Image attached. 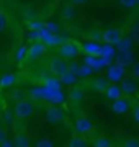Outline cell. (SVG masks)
<instances>
[{"mask_svg": "<svg viewBox=\"0 0 139 147\" xmlns=\"http://www.w3.org/2000/svg\"><path fill=\"white\" fill-rule=\"evenodd\" d=\"M28 96L31 100H41V101H48L51 105H64L67 101V96L64 95L62 88H51V87H46V85H36V87H31L28 90Z\"/></svg>", "mask_w": 139, "mask_h": 147, "instance_id": "obj_1", "label": "cell"}, {"mask_svg": "<svg viewBox=\"0 0 139 147\" xmlns=\"http://www.w3.org/2000/svg\"><path fill=\"white\" fill-rule=\"evenodd\" d=\"M57 54L61 57H64L65 61H75L82 54V49L79 44H75L72 41H64L57 47Z\"/></svg>", "mask_w": 139, "mask_h": 147, "instance_id": "obj_2", "label": "cell"}, {"mask_svg": "<svg viewBox=\"0 0 139 147\" xmlns=\"http://www.w3.org/2000/svg\"><path fill=\"white\" fill-rule=\"evenodd\" d=\"M13 113H15L16 119H28L34 113V105H33V101L30 98L18 100L13 106Z\"/></svg>", "mask_w": 139, "mask_h": 147, "instance_id": "obj_3", "label": "cell"}, {"mask_svg": "<svg viewBox=\"0 0 139 147\" xmlns=\"http://www.w3.org/2000/svg\"><path fill=\"white\" fill-rule=\"evenodd\" d=\"M48 69H49V72H51V75L61 77V75H64V74L69 70V62L57 54V56H54V57L49 59Z\"/></svg>", "mask_w": 139, "mask_h": 147, "instance_id": "obj_4", "label": "cell"}, {"mask_svg": "<svg viewBox=\"0 0 139 147\" xmlns=\"http://www.w3.org/2000/svg\"><path fill=\"white\" fill-rule=\"evenodd\" d=\"M46 51H48V46L41 39L39 41H33L31 46H28V61L30 62H36V61H39L41 57L46 56Z\"/></svg>", "mask_w": 139, "mask_h": 147, "instance_id": "obj_5", "label": "cell"}, {"mask_svg": "<svg viewBox=\"0 0 139 147\" xmlns=\"http://www.w3.org/2000/svg\"><path fill=\"white\" fill-rule=\"evenodd\" d=\"M124 74H126V67L119 65V64H110L107 67V77L111 84H118L124 79Z\"/></svg>", "mask_w": 139, "mask_h": 147, "instance_id": "obj_6", "label": "cell"}, {"mask_svg": "<svg viewBox=\"0 0 139 147\" xmlns=\"http://www.w3.org/2000/svg\"><path fill=\"white\" fill-rule=\"evenodd\" d=\"M41 41H43L48 47H59L62 42L65 41V39L62 36L56 34V33H51L48 28L44 26L43 30H41Z\"/></svg>", "mask_w": 139, "mask_h": 147, "instance_id": "obj_7", "label": "cell"}, {"mask_svg": "<svg viewBox=\"0 0 139 147\" xmlns=\"http://www.w3.org/2000/svg\"><path fill=\"white\" fill-rule=\"evenodd\" d=\"M74 129L77 134H82V136H87L93 131V123H92L87 116H77L74 121Z\"/></svg>", "mask_w": 139, "mask_h": 147, "instance_id": "obj_8", "label": "cell"}, {"mask_svg": "<svg viewBox=\"0 0 139 147\" xmlns=\"http://www.w3.org/2000/svg\"><path fill=\"white\" fill-rule=\"evenodd\" d=\"M111 84L108 77H102V75H98V77H90L88 80V88L92 92H95V93H105L108 88V85Z\"/></svg>", "mask_w": 139, "mask_h": 147, "instance_id": "obj_9", "label": "cell"}, {"mask_svg": "<svg viewBox=\"0 0 139 147\" xmlns=\"http://www.w3.org/2000/svg\"><path fill=\"white\" fill-rule=\"evenodd\" d=\"M64 110L61 108V105H51L46 110V118L51 124H59V123H62L64 121Z\"/></svg>", "mask_w": 139, "mask_h": 147, "instance_id": "obj_10", "label": "cell"}, {"mask_svg": "<svg viewBox=\"0 0 139 147\" xmlns=\"http://www.w3.org/2000/svg\"><path fill=\"white\" fill-rule=\"evenodd\" d=\"M121 38H123V31L118 28H108L102 33V41L107 44H113V46H116L121 41Z\"/></svg>", "mask_w": 139, "mask_h": 147, "instance_id": "obj_11", "label": "cell"}, {"mask_svg": "<svg viewBox=\"0 0 139 147\" xmlns=\"http://www.w3.org/2000/svg\"><path fill=\"white\" fill-rule=\"evenodd\" d=\"M115 62L123 65V67H129L136 62V57H134L133 49L131 51H118L116 49V56H115Z\"/></svg>", "mask_w": 139, "mask_h": 147, "instance_id": "obj_12", "label": "cell"}, {"mask_svg": "<svg viewBox=\"0 0 139 147\" xmlns=\"http://www.w3.org/2000/svg\"><path fill=\"white\" fill-rule=\"evenodd\" d=\"M102 46H103V44H100V42L95 41V39H88V41H85V42L80 46V49H82V53H84V54H90V56H100Z\"/></svg>", "mask_w": 139, "mask_h": 147, "instance_id": "obj_13", "label": "cell"}, {"mask_svg": "<svg viewBox=\"0 0 139 147\" xmlns=\"http://www.w3.org/2000/svg\"><path fill=\"white\" fill-rule=\"evenodd\" d=\"M129 108H131L129 101L126 100V98H123V96L113 100V103H111V111L115 113V115H124V113L129 111Z\"/></svg>", "mask_w": 139, "mask_h": 147, "instance_id": "obj_14", "label": "cell"}, {"mask_svg": "<svg viewBox=\"0 0 139 147\" xmlns=\"http://www.w3.org/2000/svg\"><path fill=\"white\" fill-rule=\"evenodd\" d=\"M67 98L72 101V105H80L82 101H84V98H85V92H84L82 87H75V85H72L70 90H69Z\"/></svg>", "mask_w": 139, "mask_h": 147, "instance_id": "obj_15", "label": "cell"}, {"mask_svg": "<svg viewBox=\"0 0 139 147\" xmlns=\"http://www.w3.org/2000/svg\"><path fill=\"white\" fill-rule=\"evenodd\" d=\"M138 82L134 79H123L121 80V90H123V95H128V96H131V95L138 93Z\"/></svg>", "mask_w": 139, "mask_h": 147, "instance_id": "obj_16", "label": "cell"}, {"mask_svg": "<svg viewBox=\"0 0 139 147\" xmlns=\"http://www.w3.org/2000/svg\"><path fill=\"white\" fill-rule=\"evenodd\" d=\"M100 56H102L108 64H111V61H115V56H116V46L113 44H103L102 46V51H100Z\"/></svg>", "mask_w": 139, "mask_h": 147, "instance_id": "obj_17", "label": "cell"}, {"mask_svg": "<svg viewBox=\"0 0 139 147\" xmlns=\"http://www.w3.org/2000/svg\"><path fill=\"white\" fill-rule=\"evenodd\" d=\"M18 82L16 74H2L0 75V88H10Z\"/></svg>", "mask_w": 139, "mask_h": 147, "instance_id": "obj_18", "label": "cell"}, {"mask_svg": "<svg viewBox=\"0 0 139 147\" xmlns=\"http://www.w3.org/2000/svg\"><path fill=\"white\" fill-rule=\"evenodd\" d=\"M108 100H116L123 95V90H121V85H116V84H110L108 85L107 92H105Z\"/></svg>", "mask_w": 139, "mask_h": 147, "instance_id": "obj_19", "label": "cell"}, {"mask_svg": "<svg viewBox=\"0 0 139 147\" xmlns=\"http://www.w3.org/2000/svg\"><path fill=\"white\" fill-rule=\"evenodd\" d=\"M61 16H62L64 20H67V21L74 20L75 16H77V7L72 5V3L64 5V7H62V10H61Z\"/></svg>", "mask_w": 139, "mask_h": 147, "instance_id": "obj_20", "label": "cell"}, {"mask_svg": "<svg viewBox=\"0 0 139 147\" xmlns=\"http://www.w3.org/2000/svg\"><path fill=\"white\" fill-rule=\"evenodd\" d=\"M13 144H15V147H30L31 146L30 137H28L25 132H16L15 139H13Z\"/></svg>", "mask_w": 139, "mask_h": 147, "instance_id": "obj_21", "label": "cell"}, {"mask_svg": "<svg viewBox=\"0 0 139 147\" xmlns=\"http://www.w3.org/2000/svg\"><path fill=\"white\" fill-rule=\"evenodd\" d=\"M133 44H134V39L131 36H123L121 41L116 44V49L118 51H131L133 49Z\"/></svg>", "mask_w": 139, "mask_h": 147, "instance_id": "obj_22", "label": "cell"}, {"mask_svg": "<svg viewBox=\"0 0 139 147\" xmlns=\"http://www.w3.org/2000/svg\"><path fill=\"white\" fill-rule=\"evenodd\" d=\"M67 146L69 147H87L88 146V141L85 139V136L79 134V136H72L70 137V141L67 142Z\"/></svg>", "mask_w": 139, "mask_h": 147, "instance_id": "obj_23", "label": "cell"}, {"mask_svg": "<svg viewBox=\"0 0 139 147\" xmlns=\"http://www.w3.org/2000/svg\"><path fill=\"white\" fill-rule=\"evenodd\" d=\"M59 79H61V82H62L65 87H72V85L77 84V79H79V77H77L75 74H72L70 70H67V72H65L64 75H61Z\"/></svg>", "mask_w": 139, "mask_h": 147, "instance_id": "obj_24", "label": "cell"}, {"mask_svg": "<svg viewBox=\"0 0 139 147\" xmlns=\"http://www.w3.org/2000/svg\"><path fill=\"white\" fill-rule=\"evenodd\" d=\"M44 85H46V87H51V88H62V87H64V84L61 82V79L56 77V75L46 77V79H44Z\"/></svg>", "mask_w": 139, "mask_h": 147, "instance_id": "obj_25", "label": "cell"}, {"mask_svg": "<svg viewBox=\"0 0 139 147\" xmlns=\"http://www.w3.org/2000/svg\"><path fill=\"white\" fill-rule=\"evenodd\" d=\"M15 61L18 64H22V62H25V61H28V46H20L18 49H16Z\"/></svg>", "mask_w": 139, "mask_h": 147, "instance_id": "obj_26", "label": "cell"}, {"mask_svg": "<svg viewBox=\"0 0 139 147\" xmlns=\"http://www.w3.org/2000/svg\"><path fill=\"white\" fill-rule=\"evenodd\" d=\"M95 72V70H93V69L90 67V65H88V64H80V69H79V79H90L92 77V74Z\"/></svg>", "mask_w": 139, "mask_h": 147, "instance_id": "obj_27", "label": "cell"}, {"mask_svg": "<svg viewBox=\"0 0 139 147\" xmlns=\"http://www.w3.org/2000/svg\"><path fill=\"white\" fill-rule=\"evenodd\" d=\"M92 144L95 147H111V139H108L107 136H96Z\"/></svg>", "mask_w": 139, "mask_h": 147, "instance_id": "obj_28", "label": "cell"}, {"mask_svg": "<svg viewBox=\"0 0 139 147\" xmlns=\"http://www.w3.org/2000/svg\"><path fill=\"white\" fill-rule=\"evenodd\" d=\"M23 98H28V90L18 87V88H15L13 92H11V100L18 101V100H23Z\"/></svg>", "mask_w": 139, "mask_h": 147, "instance_id": "obj_29", "label": "cell"}, {"mask_svg": "<svg viewBox=\"0 0 139 147\" xmlns=\"http://www.w3.org/2000/svg\"><path fill=\"white\" fill-rule=\"evenodd\" d=\"M8 23H10V18H8V15H7L5 11L0 10V33H3L8 28Z\"/></svg>", "mask_w": 139, "mask_h": 147, "instance_id": "obj_30", "label": "cell"}, {"mask_svg": "<svg viewBox=\"0 0 139 147\" xmlns=\"http://www.w3.org/2000/svg\"><path fill=\"white\" fill-rule=\"evenodd\" d=\"M44 26H46V23L38 21L36 18H34V20H28V30H36V31H41Z\"/></svg>", "mask_w": 139, "mask_h": 147, "instance_id": "obj_31", "label": "cell"}, {"mask_svg": "<svg viewBox=\"0 0 139 147\" xmlns=\"http://www.w3.org/2000/svg\"><path fill=\"white\" fill-rule=\"evenodd\" d=\"M15 113H13V111H10V110H5L3 111V123H5V124H8V126H10V124H13V121H15Z\"/></svg>", "mask_w": 139, "mask_h": 147, "instance_id": "obj_32", "label": "cell"}, {"mask_svg": "<svg viewBox=\"0 0 139 147\" xmlns=\"http://www.w3.org/2000/svg\"><path fill=\"white\" fill-rule=\"evenodd\" d=\"M36 147H54V142L48 137H41L39 141H36Z\"/></svg>", "mask_w": 139, "mask_h": 147, "instance_id": "obj_33", "label": "cell"}, {"mask_svg": "<svg viewBox=\"0 0 139 147\" xmlns=\"http://www.w3.org/2000/svg\"><path fill=\"white\" fill-rule=\"evenodd\" d=\"M28 39L30 41H39L41 39V31H36V30H30L28 31Z\"/></svg>", "mask_w": 139, "mask_h": 147, "instance_id": "obj_34", "label": "cell"}, {"mask_svg": "<svg viewBox=\"0 0 139 147\" xmlns=\"http://www.w3.org/2000/svg\"><path fill=\"white\" fill-rule=\"evenodd\" d=\"M46 28H48L51 33H56V34H59V31H61L59 25H56L54 21H46Z\"/></svg>", "mask_w": 139, "mask_h": 147, "instance_id": "obj_35", "label": "cell"}, {"mask_svg": "<svg viewBox=\"0 0 139 147\" xmlns=\"http://www.w3.org/2000/svg\"><path fill=\"white\" fill-rule=\"evenodd\" d=\"M119 3L124 8H134V7L138 5V0H119Z\"/></svg>", "mask_w": 139, "mask_h": 147, "instance_id": "obj_36", "label": "cell"}, {"mask_svg": "<svg viewBox=\"0 0 139 147\" xmlns=\"http://www.w3.org/2000/svg\"><path fill=\"white\" fill-rule=\"evenodd\" d=\"M79 69H80V64H77L75 61H70L69 62V70L72 74H75L77 77H79Z\"/></svg>", "mask_w": 139, "mask_h": 147, "instance_id": "obj_37", "label": "cell"}, {"mask_svg": "<svg viewBox=\"0 0 139 147\" xmlns=\"http://www.w3.org/2000/svg\"><path fill=\"white\" fill-rule=\"evenodd\" d=\"M124 146H126V147H139V139L131 137V139H128V141L124 142Z\"/></svg>", "mask_w": 139, "mask_h": 147, "instance_id": "obj_38", "label": "cell"}, {"mask_svg": "<svg viewBox=\"0 0 139 147\" xmlns=\"http://www.w3.org/2000/svg\"><path fill=\"white\" fill-rule=\"evenodd\" d=\"M133 119L136 124H139V103L133 106Z\"/></svg>", "mask_w": 139, "mask_h": 147, "instance_id": "obj_39", "label": "cell"}, {"mask_svg": "<svg viewBox=\"0 0 139 147\" xmlns=\"http://www.w3.org/2000/svg\"><path fill=\"white\" fill-rule=\"evenodd\" d=\"M36 10H33V8H28L26 11H25V16H26V20H34L36 18Z\"/></svg>", "mask_w": 139, "mask_h": 147, "instance_id": "obj_40", "label": "cell"}, {"mask_svg": "<svg viewBox=\"0 0 139 147\" xmlns=\"http://www.w3.org/2000/svg\"><path fill=\"white\" fill-rule=\"evenodd\" d=\"M88 0H69V3H72V5L75 7H82V5H85Z\"/></svg>", "mask_w": 139, "mask_h": 147, "instance_id": "obj_41", "label": "cell"}, {"mask_svg": "<svg viewBox=\"0 0 139 147\" xmlns=\"http://www.w3.org/2000/svg\"><path fill=\"white\" fill-rule=\"evenodd\" d=\"M131 38H133L134 41L139 44V28H134L133 31H131Z\"/></svg>", "mask_w": 139, "mask_h": 147, "instance_id": "obj_42", "label": "cell"}, {"mask_svg": "<svg viewBox=\"0 0 139 147\" xmlns=\"http://www.w3.org/2000/svg\"><path fill=\"white\" fill-rule=\"evenodd\" d=\"M13 146H15V144H13V141H10L8 137H7L5 141H3L2 144H0V147H13Z\"/></svg>", "mask_w": 139, "mask_h": 147, "instance_id": "obj_43", "label": "cell"}, {"mask_svg": "<svg viewBox=\"0 0 139 147\" xmlns=\"http://www.w3.org/2000/svg\"><path fill=\"white\" fill-rule=\"evenodd\" d=\"M131 67H133V74L136 75V77H139V62H134Z\"/></svg>", "mask_w": 139, "mask_h": 147, "instance_id": "obj_44", "label": "cell"}, {"mask_svg": "<svg viewBox=\"0 0 139 147\" xmlns=\"http://www.w3.org/2000/svg\"><path fill=\"white\" fill-rule=\"evenodd\" d=\"M7 137H8V136H7V131H5V129H2V127H0V144H2V142L5 141Z\"/></svg>", "mask_w": 139, "mask_h": 147, "instance_id": "obj_45", "label": "cell"}, {"mask_svg": "<svg viewBox=\"0 0 139 147\" xmlns=\"http://www.w3.org/2000/svg\"><path fill=\"white\" fill-rule=\"evenodd\" d=\"M138 28H139V21H138Z\"/></svg>", "mask_w": 139, "mask_h": 147, "instance_id": "obj_46", "label": "cell"}, {"mask_svg": "<svg viewBox=\"0 0 139 147\" xmlns=\"http://www.w3.org/2000/svg\"><path fill=\"white\" fill-rule=\"evenodd\" d=\"M138 3H139V0H138Z\"/></svg>", "mask_w": 139, "mask_h": 147, "instance_id": "obj_47", "label": "cell"}]
</instances>
